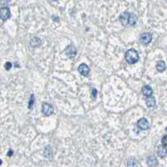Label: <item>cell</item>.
I'll return each instance as SVG.
<instances>
[{"instance_id":"cell-8","label":"cell","mask_w":167,"mask_h":167,"mask_svg":"<svg viewBox=\"0 0 167 167\" xmlns=\"http://www.w3.org/2000/svg\"><path fill=\"white\" fill-rule=\"evenodd\" d=\"M77 54V49L74 45H69L66 49V55L69 58H75Z\"/></svg>"},{"instance_id":"cell-13","label":"cell","mask_w":167,"mask_h":167,"mask_svg":"<svg viewBox=\"0 0 167 167\" xmlns=\"http://www.w3.org/2000/svg\"><path fill=\"white\" fill-rule=\"evenodd\" d=\"M146 104H147V106H148V107H150V108L155 107L156 104V99L154 98L153 96H150V97H148L147 99H146Z\"/></svg>"},{"instance_id":"cell-24","label":"cell","mask_w":167,"mask_h":167,"mask_svg":"<svg viewBox=\"0 0 167 167\" xmlns=\"http://www.w3.org/2000/svg\"><path fill=\"white\" fill-rule=\"evenodd\" d=\"M166 130H167V128H166Z\"/></svg>"},{"instance_id":"cell-14","label":"cell","mask_w":167,"mask_h":167,"mask_svg":"<svg viewBox=\"0 0 167 167\" xmlns=\"http://www.w3.org/2000/svg\"><path fill=\"white\" fill-rule=\"evenodd\" d=\"M41 44V39L38 37H35L30 40V45L32 47H38Z\"/></svg>"},{"instance_id":"cell-23","label":"cell","mask_w":167,"mask_h":167,"mask_svg":"<svg viewBox=\"0 0 167 167\" xmlns=\"http://www.w3.org/2000/svg\"><path fill=\"white\" fill-rule=\"evenodd\" d=\"M51 1H57V0H51Z\"/></svg>"},{"instance_id":"cell-20","label":"cell","mask_w":167,"mask_h":167,"mask_svg":"<svg viewBox=\"0 0 167 167\" xmlns=\"http://www.w3.org/2000/svg\"><path fill=\"white\" fill-rule=\"evenodd\" d=\"M12 66H13V64H12L10 62H7V63H5V69H7V70H10Z\"/></svg>"},{"instance_id":"cell-11","label":"cell","mask_w":167,"mask_h":167,"mask_svg":"<svg viewBox=\"0 0 167 167\" xmlns=\"http://www.w3.org/2000/svg\"><path fill=\"white\" fill-rule=\"evenodd\" d=\"M147 165L150 167H156L158 165V161L155 156H149L147 158Z\"/></svg>"},{"instance_id":"cell-18","label":"cell","mask_w":167,"mask_h":167,"mask_svg":"<svg viewBox=\"0 0 167 167\" xmlns=\"http://www.w3.org/2000/svg\"><path fill=\"white\" fill-rule=\"evenodd\" d=\"M10 0H1L0 1V4H1V6L2 8H4V6H7L8 4H9Z\"/></svg>"},{"instance_id":"cell-17","label":"cell","mask_w":167,"mask_h":167,"mask_svg":"<svg viewBox=\"0 0 167 167\" xmlns=\"http://www.w3.org/2000/svg\"><path fill=\"white\" fill-rule=\"evenodd\" d=\"M35 104V95L34 94H31L30 96V99H29V109H32V106Z\"/></svg>"},{"instance_id":"cell-6","label":"cell","mask_w":167,"mask_h":167,"mask_svg":"<svg viewBox=\"0 0 167 167\" xmlns=\"http://www.w3.org/2000/svg\"><path fill=\"white\" fill-rule=\"evenodd\" d=\"M137 126L139 129H140L142 130H145L149 129V121L145 118H140L137 121Z\"/></svg>"},{"instance_id":"cell-12","label":"cell","mask_w":167,"mask_h":167,"mask_svg":"<svg viewBox=\"0 0 167 167\" xmlns=\"http://www.w3.org/2000/svg\"><path fill=\"white\" fill-rule=\"evenodd\" d=\"M166 64L163 60H160V61L157 62V63H156V69L159 72H161V73L164 72L166 70Z\"/></svg>"},{"instance_id":"cell-3","label":"cell","mask_w":167,"mask_h":167,"mask_svg":"<svg viewBox=\"0 0 167 167\" xmlns=\"http://www.w3.org/2000/svg\"><path fill=\"white\" fill-rule=\"evenodd\" d=\"M151 41H152V35L150 33H144L140 36V42L144 45L149 44Z\"/></svg>"},{"instance_id":"cell-2","label":"cell","mask_w":167,"mask_h":167,"mask_svg":"<svg viewBox=\"0 0 167 167\" xmlns=\"http://www.w3.org/2000/svg\"><path fill=\"white\" fill-rule=\"evenodd\" d=\"M139 58L140 57H139L138 52L134 49H130L125 53V60L127 63L130 64L137 63L139 61Z\"/></svg>"},{"instance_id":"cell-4","label":"cell","mask_w":167,"mask_h":167,"mask_svg":"<svg viewBox=\"0 0 167 167\" xmlns=\"http://www.w3.org/2000/svg\"><path fill=\"white\" fill-rule=\"evenodd\" d=\"M42 113L46 116H49L54 113V107L50 104L45 103L42 106Z\"/></svg>"},{"instance_id":"cell-7","label":"cell","mask_w":167,"mask_h":167,"mask_svg":"<svg viewBox=\"0 0 167 167\" xmlns=\"http://www.w3.org/2000/svg\"><path fill=\"white\" fill-rule=\"evenodd\" d=\"M78 70L80 72V74L84 76H88L89 75V72H90V69H89V67L86 65L85 63H81L80 65L79 66L78 68Z\"/></svg>"},{"instance_id":"cell-9","label":"cell","mask_w":167,"mask_h":167,"mask_svg":"<svg viewBox=\"0 0 167 167\" xmlns=\"http://www.w3.org/2000/svg\"><path fill=\"white\" fill-rule=\"evenodd\" d=\"M157 155L160 156L161 158H164L167 156V149L165 145H159L157 148Z\"/></svg>"},{"instance_id":"cell-15","label":"cell","mask_w":167,"mask_h":167,"mask_svg":"<svg viewBox=\"0 0 167 167\" xmlns=\"http://www.w3.org/2000/svg\"><path fill=\"white\" fill-rule=\"evenodd\" d=\"M135 165H136V161L135 158L133 157H130L126 161V166L127 167H135Z\"/></svg>"},{"instance_id":"cell-16","label":"cell","mask_w":167,"mask_h":167,"mask_svg":"<svg viewBox=\"0 0 167 167\" xmlns=\"http://www.w3.org/2000/svg\"><path fill=\"white\" fill-rule=\"evenodd\" d=\"M53 154V151H52V149H51V147L49 145V146H47L45 147V149H44V155L45 157H50V156H52Z\"/></svg>"},{"instance_id":"cell-21","label":"cell","mask_w":167,"mask_h":167,"mask_svg":"<svg viewBox=\"0 0 167 167\" xmlns=\"http://www.w3.org/2000/svg\"><path fill=\"white\" fill-rule=\"evenodd\" d=\"M92 96L94 99H96V97H97V90H96V89H92Z\"/></svg>"},{"instance_id":"cell-10","label":"cell","mask_w":167,"mask_h":167,"mask_svg":"<svg viewBox=\"0 0 167 167\" xmlns=\"http://www.w3.org/2000/svg\"><path fill=\"white\" fill-rule=\"evenodd\" d=\"M141 91H142V94H144L145 97H150L153 94V89L150 85H144L142 88Z\"/></svg>"},{"instance_id":"cell-19","label":"cell","mask_w":167,"mask_h":167,"mask_svg":"<svg viewBox=\"0 0 167 167\" xmlns=\"http://www.w3.org/2000/svg\"><path fill=\"white\" fill-rule=\"evenodd\" d=\"M161 143L163 145L165 146H167V135H165L161 140Z\"/></svg>"},{"instance_id":"cell-5","label":"cell","mask_w":167,"mask_h":167,"mask_svg":"<svg viewBox=\"0 0 167 167\" xmlns=\"http://www.w3.org/2000/svg\"><path fill=\"white\" fill-rule=\"evenodd\" d=\"M10 15L11 13L8 7H4L0 9V18L3 21H5L8 18H9Z\"/></svg>"},{"instance_id":"cell-1","label":"cell","mask_w":167,"mask_h":167,"mask_svg":"<svg viewBox=\"0 0 167 167\" xmlns=\"http://www.w3.org/2000/svg\"><path fill=\"white\" fill-rule=\"evenodd\" d=\"M120 21L125 27H130L137 22V17L135 13L130 12H124L120 16Z\"/></svg>"},{"instance_id":"cell-22","label":"cell","mask_w":167,"mask_h":167,"mask_svg":"<svg viewBox=\"0 0 167 167\" xmlns=\"http://www.w3.org/2000/svg\"><path fill=\"white\" fill-rule=\"evenodd\" d=\"M13 151L12 150H10L9 151H8V156H11L12 155H13Z\"/></svg>"}]
</instances>
